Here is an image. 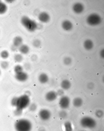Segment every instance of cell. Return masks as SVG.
Here are the masks:
<instances>
[{
  "instance_id": "obj_29",
  "label": "cell",
  "mask_w": 104,
  "mask_h": 131,
  "mask_svg": "<svg viewBox=\"0 0 104 131\" xmlns=\"http://www.w3.org/2000/svg\"><path fill=\"white\" fill-rule=\"evenodd\" d=\"M104 112L101 110H98L95 113V115L96 117L99 118H101L104 115Z\"/></svg>"
},
{
  "instance_id": "obj_11",
  "label": "cell",
  "mask_w": 104,
  "mask_h": 131,
  "mask_svg": "<svg viewBox=\"0 0 104 131\" xmlns=\"http://www.w3.org/2000/svg\"><path fill=\"white\" fill-rule=\"evenodd\" d=\"M72 103L74 107L76 108H80L83 105V100L81 98L76 97L73 100Z\"/></svg>"
},
{
  "instance_id": "obj_20",
  "label": "cell",
  "mask_w": 104,
  "mask_h": 131,
  "mask_svg": "<svg viewBox=\"0 0 104 131\" xmlns=\"http://www.w3.org/2000/svg\"><path fill=\"white\" fill-rule=\"evenodd\" d=\"M8 10V7L5 3L1 2L0 3V14H4Z\"/></svg>"
},
{
  "instance_id": "obj_8",
  "label": "cell",
  "mask_w": 104,
  "mask_h": 131,
  "mask_svg": "<svg viewBox=\"0 0 104 131\" xmlns=\"http://www.w3.org/2000/svg\"><path fill=\"white\" fill-rule=\"evenodd\" d=\"M28 75L27 73L23 72L16 74L15 75V79L17 81L21 82L26 81L28 78Z\"/></svg>"
},
{
  "instance_id": "obj_5",
  "label": "cell",
  "mask_w": 104,
  "mask_h": 131,
  "mask_svg": "<svg viewBox=\"0 0 104 131\" xmlns=\"http://www.w3.org/2000/svg\"><path fill=\"white\" fill-rule=\"evenodd\" d=\"M70 104V98L67 96H63L60 100L59 105L62 109H68Z\"/></svg>"
},
{
  "instance_id": "obj_41",
  "label": "cell",
  "mask_w": 104,
  "mask_h": 131,
  "mask_svg": "<svg viewBox=\"0 0 104 131\" xmlns=\"http://www.w3.org/2000/svg\"><path fill=\"white\" fill-rule=\"evenodd\" d=\"M1 73V71H0V75Z\"/></svg>"
},
{
  "instance_id": "obj_30",
  "label": "cell",
  "mask_w": 104,
  "mask_h": 131,
  "mask_svg": "<svg viewBox=\"0 0 104 131\" xmlns=\"http://www.w3.org/2000/svg\"><path fill=\"white\" fill-rule=\"evenodd\" d=\"M32 44L33 46L36 47H40V45L41 42L40 41L38 40H34Z\"/></svg>"
},
{
  "instance_id": "obj_3",
  "label": "cell",
  "mask_w": 104,
  "mask_h": 131,
  "mask_svg": "<svg viewBox=\"0 0 104 131\" xmlns=\"http://www.w3.org/2000/svg\"><path fill=\"white\" fill-rule=\"evenodd\" d=\"M29 97L24 94L17 97L16 108L23 110L28 107L30 104Z\"/></svg>"
},
{
  "instance_id": "obj_6",
  "label": "cell",
  "mask_w": 104,
  "mask_h": 131,
  "mask_svg": "<svg viewBox=\"0 0 104 131\" xmlns=\"http://www.w3.org/2000/svg\"><path fill=\"white\" fill-rule=\"evenodd\" d=\"M39 117L41 120L46 121L49 120L51 117V112L47 109H42L39 112Z\"/></svg>"
},
{
  "instance_id": "obj_12",
  "label": "cell",
  "mask_w": 104,
  "mask_h": 131,
  "mask_svg": "<svg viewBox=\"0 0 104 131\" xmlns=\"http://www.w3.org/2000/svg\"><path fill=\"white\" fill-rule=\"evenodd\" d=\"M60 86L63 89L68 90L70 88L71 86V83L68 80L65 79L62 81Z\"/></svg>"
},
{
  "instance_id": "obj_38",
  "label": "cell",
  "mask_w": 104,
  "mask_h": 131,
  "mask_svg": "<svg viewBox=\"0 0 104 131\" xmlns=\"http://www.w3.org/2000/svg\"><path fill=\"white\" fill-rule=\"evenodd\" d=\"M104 50L103 49L100 52V55L102 58H104Z\"/></svg>"
},
{
  "instance_id": "obj_40",
  "label": "cell",
  "mask_w": 104,
  "mask_h": 131,
  "mask_svg": "<svg viewBox=\"0 0 104 131\" xmlns=\"http://www.w3.org/2000/svg\"><path fill=\"white\" fill-rule=\"evenodd\" d=\"M40 131H45V130L44 129H42L40 130Z\"/></svg>"
},
{
  "instance_id": "obj_19",
  "label": "cell",
  "mask_w": 104,
  "mask_h": 131,
  "mask_svg": "<svg viewBox=\"0 0 104 131\" xmlns=\"http://www.w3.org/2000/svg\"><path fill=\"white\" fill-rule=\"evenodd\" d=\"M64 127L65 131H73L72 125L70 121H67L64 124Z\"/></svg>"
},
{
  "instance_id": "obj_2",
  "label": "cell",
  "mask_w": 104,
  "mask_h": 131,
  "mask_svg": "<svg viewBox=\"0 0 104 131\" xmlns=\"http://www.w3.org/2000/svg\"><path fill=\"white\" fill-rule=\"evenodd\" d=\"M21 23L22 25L28 31L32 32L36 30L37 27L36 23L28 17L24 16L21 17Z\"/></svg>"
},
{
  "instance_id": "obj_9",
  "label": "cell",
  "mask_w": 104,
  "mask_h": 131,
  "mask_svg": "<svg viewBox=\"0 0 104 131\" xmlns=\"http://www.w3.org/2000/svg\"><path fill=\"white\" fill-rule=\"evenodd\" d=\"M100 21V17L98 15L96 14L94 19H93L90 15L87 19V22L88 24L91 25H95L99 24Z\"/></svg>"
},
{
  "instance_id": "obj_35",
  "label": "cell",
  "mask_w": 104,
  "mask_h": 131,
  "mask_svg": "<svg viewBox=\"0 0 104 131\" xmlns=\"http://www.w3.org/2000/svg\"><path fill=\"white\" fill-rule=\"evenodd\" d=\"M30 65L28 63H25L24 65V68L26 70H28L30 68Z\"/></svg>"
},
{
  "instance_id": "obj_24",
  "label": "cell",
  "mask_w": 104,
  "mask_h": 131,
  "mask_svg": "<svg viewBox=\"0 0 104 131\" xmlns=\"http://www.w3.org/2000/svg\"><path fill=\"white\" fill-rule=\"evenodd\" d=\"M0 66L1 68L3 69H6L9 66V63L6 61H2L0 63Z\"/></svg>"
},
{
  "instance_id": "obj_25",
  "label": "cell",
  "mask_w": 104,
  "mask_h": 131,
  "mask_svg": "<svg viewBox=\"0 0 104 131\" xmlns=\"http://www.w3.org/2000/svg\"><path fill=\"white\" fill-rule=\"evenodd\" d=\"M29 109L30 111L32 112H35L37 109V106L36 105L35 103H32V104H30L28 106Z\"/></svg>"
},
{
  "instance_id": "obj_36",
  "label": "cell",
  "mask_w": 104,
  "mask_h": 131,
  "mask_svg": "<svg viewBox=\"0 0 104 131\" xmlns=\"http://www.w3.org/2000/svg\"><path fill=\"white\" fill-rule=\"evenodd\" d=\"M17 47L14 46V45H13L11 46V50L12 51H16V50H17Z\"/></svg>"
},
{
  "instance_id": "obj_23",
  "label": "cell",
  "mask_w": 104,
  "mask_h": 131,
  "mask_svg": "<svg viewBox=\"0 0 104 131\" xmlns=\"http://www.w3.org/2000/svg\"><path fill=\"white\" fill-rule=\"evenodd\" d=\"M0 55L2 58L4 59H6L9 57V52L7 50H4L1 52Z\"/></svg>"
},
{
  "instance_id": "obj_33",
  "label": "cell",
  "mask_w": 104,
  "mask_h": 131,
  "mask_svg": "<svg viewBox=\"0 0 104 131\" xmlns=\"http://www.w3.org/2000/svg\"><path fill=\"white\" fill-rule=\"evenodd\" d=\"M57 93L58 95L62 96L64 93V92L63 90L60 89L57 91Z\"/></svg>"
},
{
  "instance_id": "obj_27",
  "label": "cell",
  "mask_w": 104,
  "mask_h": 131,
  "mask_svg": "<svg viewBox=\"0 0 104 131\" xmlns=\"http://www.w3.org/2000/svg\"><path fill=\"white\" fill-rule=\"evenodd\" d=\"M72 62V59L71 58L66 57L64 59L63 62L66 65H69L71 64Z\"/></svg>"
},
{
  "instance_id": "obj_17",
  "label": "cell",
  "mask_w": 104,
  "mask_h": 131,
  "mask_svg": "<svg viewBox=\"0 0 104 131\" xmlns=\"http://www.w3.org/2000/svg\"><path fill=\"white\" fill-rule=\"evenodd\" d=\"M84 46L86 50H90L92 49L93 47V43L91 40H87L84 42Z\"/></svg>"
},
{
  "instance_id": "obj_10",
  "label": "cell",
  "mask_w": 104,
  "mask_h": 131,
  "mask_svg": "<svg viewBox=\"0 0 104 131\" xmlns=\"http://www.w3.org/2000/svg\"><path fill=\"white\" fill-rule=\"evenodd\" d=\"M39 82L41 84H45L47 83L49 80L48 75L44 73L40 74L38 77Z\"/></svg>"
},
{
  "instance_id": "obj_4",
  "label": "cell",
  "mask_w": 104,
  "mask_h": 131,
  "mask_svg": "<svg viewBox=\"0 0 104 131\" xmlns=\"http://www.w3.org/2000/svg\"><path fill=\"white\" fill-rule=\"evenodd\" d=\"M80 124L84 128L92 129L96 126V123L92 118L85 116L81 118L80 121Z\"/></svg>"
},
{
  "instance_id": "obj_43",
  "label": "cell",
  "mask_w": 104,
  "mask_h": 131,
  "mask_svg": "<svg viewBox=\"0 0 104 131\" xmlns=\"http://www.w3.org/2000/svg\"></svg>"
},
{
  "instance_id": "obj_32",
  "label": "cell",
  "mask_w": 104,
  "mask_h": 131,
  "mask_svg": "<svg viewBox=\"0 0 104 131\" xmlns=\"http://www.w3.org/2000/svg\"><path fill=\"white\" fill-rule=\"evenodd\" d=\"M95 84L94 83H92V82H90L88 83L87 85V88L88 89H93L94 88V87Z\"/></svg>"
},
{
  "instance_id": "obj_34",
  "label": "cell",
  "mask_w": 104,
  "mask_h": 131,
  "mask_svg": "<svg viewBox=\"0 0 104 131\" xmlns=\"http://www.w3.org/2000/svg\"><path fill=\"white\" fill-rule=\"evenodd\" d=\"M31 59L33 61H35L37 59V56L36 55H33L31 57Z\"/></svg>"
},
{
  "instance_id": "obj_18",
  "label": "cell",
  "mask_w": 104,
  "mask_h": 131,
  "mask_svg": "<svg viewBox=\"0 0 104 131\" xmlns=\"http://www.w3.org/2000/svg\"><path fill=\"white\" fill-rule=\"evenodd\" d=\"M49 16L45 13H42L40 14L39 16V19L40 21L43 22H46L48 21Z\"/></svg>"
},
{
  "instance_id": "obj_22",
  "label": "cell",
  "mask_w": 104,
  "mask_h": 131,
  "mask_svg": "<svg viewBox=\"0 0 104 131\" xmlns=\"http://www.w3.org/2000/svg\"><path fill=\"white\" fill-rule=\"evenodd\" d=\"M23 68L22 66L19 65H16L14 68V71L16 74L23 72Z\"/></svg>"
},
{
  "instance_id": "obj_21",
  "label": "cell",
  "mask_w": 104,
  "mask_h": 131,
  "mask_svg": "<svg viewBox=\"0 0 104 131\" xmlns=\"http://www.w3.org/2000/svg\"><path fill=\"white\" fill-rule=\"evenodd\" d=\"M14 60L17 63H20L23 60V57L22 55L16 54L14 56Z\"/></svg>"
},
{
  "instance_id": "obj_14",
  "label": "cell",
  "mask_w": 104,
  "mask_h": 131,
  "mask_svg": "<svg viewBox=\"0 0 104 131\" xmlns=\"http://www.w3.org/2000/svg\"><path fill=\"white\" fill-rule=\"evenodd\" d=\"M19 50L20 52L23 54H27L29 52V47L27 45H22L19 47Z\"/></svg>"
},
{
  "instance_id": "obj_26",
  "label": "cell",
  "mask_w": 104,
  "mask_h": 131,
  "mask_svg": "<svg viewBox=\"0 0 104 131\" xmlns=\"http://www.w3.org/2000/svg\"><path fill=\"white\" fill-rule=\"evenodd\" d=\"M59 116L61 118L65 119L68 116V113L66 111H61L59 113Z\"/></svg>"
},
{
  "instance_id": "obj_31",
  "label": "cell",
  "mask_w": 104,
  "mask_h": 131,
  "mask_svg": "<svg viewBox=\"0 0 104 131\" xmlns=\"http://www.w3.org/2000/svg\"><path fill=\"white\" fill-rule=\"evenodd\" d=\"M17 97H14L12 98L11 101V105L13 107H16V103H17Z\"/></svg>"
},
{
  "instance_id": "obj_37",
  "label": "cell",
  "mask_w": 104,
  "mask_h": 131,
  "mask_svg": "<svg viewBox=\"0 0 104 131\" xmlns=\"http://www.w3.org/2000/svg\"><path fill=\"white\" fill-rule=\"evenodd\" d=\"M31 94L30 92L29 91H26L25 92L24 94L28 96L29 97V96Z\"/></svg>"
},
{
  "instance_id": "obj_28",
  "label": "cell",
  "mask_w": 104,
  "mask_h": 131,
  "mask_svg": "<svg viewBox=\"0 0 104 131\" xmlns=\"http://www.w3.org/2000/svg\"><path fill=\"white\" fill-rule=\"evenodd\" d=\"M22 110L16 108L14 111V113L15 116H20L22 114Z\"/></svg>"
},
{
  "instance_id": "obj_42",
  "label": "cell",
  "mask_w": 104,
  "mask_h": 131,
  "mask_svg": "<svg viewBox=\"0 0 104 131\" xmlns=\"http://www.w3.org/2000/svg\"><path fill=\"white\" fill-rule=\"evenodd\" d=\"M1 1L0 0V3H1Z\"/></svg>"
},
{
  "instance_id": "obj_15",
  "label": "cell",
  "mask_w": 104,
  "mask_h": 131,
  "mask_svg": "<svg viewBox=\"0 0 104 131\" xmlns=\"http://www.w3.org/2000/svg\"><path fill=\"white\" fill-rule=\"evenodd\" d=\"M73 10L74 12L77 13H80L82 12L83 10V6L80 3H77L73 6Z\"/></svg>"
},
{
  "instance_id": "obj_16",
  "label": "cell",
  "mask_w": 104,
  "mask_h": 131,
  "mask_svg": "<svg viewBox=\"0 0 104 131\" xmlns=\"http://www.w3.org/2000/svg\"><path fill=\"white\" fill-rule=\"evenodd\" d=\"M62 27L66 31L70 30L72 28V23L68 21H65L62 24Z\"/></svg>"
},
{
  "instance_id": "obj_39",
  "label": "cell",
  "mask_w": 104,
  "mask_h": 131,
  "mask_svg": "<svg viewBox=\"0 0 104 131\" xmlns=\"http://www.w3.org/2000/svg\"><path fill=\"white\" fill-rule=\"evenodd\" d=\"M6 1H7V3H13V1H14V0H6Z\"/></svg>"
},
{
  "instance_id": "obj_7",
  "label": "cell",
  "mask_w": 104,
  "mask_h": 131,
  "mask_svg": "<svg viewBox=\"0 0 104 131\" xmlns=\"http://www.w3.org/2000/svg\"><path fill=\"white\" fill-rule=\"evenodd\" d=\"M57 96V93L54 91H51L46 93L45 99L48 101L52 102L56 99Z\"/></svg>"
},
{
  "instance_id": "obj_1",
  "label": "cell",
  "mask_w": 104,
  "mask_h": 131,
  "mask_svg": "<svg viewBox=\"0 0 104 131\" xmlns=\"http://www.w3.org/2000/svg\"><path fill=\"white\" fill-rule=\"evenodd\" d=\"M32 124L29 120L24 118L18 119L14 124L16 131H31L32 129Z\"/></svg>"
},
{
  "instance_id": "obj_13",
  "label": "cell",
  "mask_w": 104,
  "mask_h": 131,
  "mask_svg": "<svg viewBox=\"0 0 104 131\" xmlns=\"http://www.w3.org/2000/svg\"><path fill=\"white\" fill-rule=\"evenodd\" d=\"M23 42V40L22 38L20 36H18L15 37L13 40V45L16 47H18L22 45Z\"/></svg>"
}]
</instances>
